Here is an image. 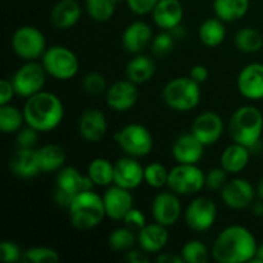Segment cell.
Instances as JSON below:
<instances>
[{
  "mask_svg": "<svg viewBox=\"0 0 263 263\" xmlns=\"http://www.w3.org/2000/svg\"><path fill=\"white\" fill-rule=\"evenodd\" d=\"M234 44L236 49L243 53H256L262 49L263 37L256 28L244 27L235 33Z\"/></svg>",
  "mask_w": 263,
  "mask_h": 263,
  "instance_id": "836d02e7",
  "label": "cell"
},
{
  "mask_svg": "<svg viewBox=\"0 0 263 263\" xmlns=\"http://www.w3.org/2000/svg\"><path fill=\"white\" fill-rule=\"evenodd\" d=\"M217 218V205L207 197H198L189 203L185 211V222L190 230L204 233L213 226Z\"/></svg>",
  "mask_w": 263,
  "mask_h": 263,
  "instance_id": "8fae6325",
  "label": "cell"
},
{
  "mask_svg": "<svg viewBox=\"0 0 263 263\" xmlns=\"http://www.w3.org/2000/svg\"><path fill=\"white\" fill-rule=\"evenodd\" d=\"M249 159H251V149L241 144L234 143L223 149L220 163L228 174H239L248 166Z\"/></svg>",
  "mask_w": 263,
  "mask_h": 263,
  "instance_id": "4316f807",
  "label": "cell"
},
{
  "mask_svg": "<svg viewBox=\"0 0 263 263\" xmlns=\"http://www.w3.org/2000/svg\"><path fill=\"white\" fill-rule=\"evenodd\" d=\"M82 89L90 95L99 97L107 92V81L99 72H89L82 80Z\"/></svg>",
  "mask_w": 263,
  "mask_h": 263,
  "instance_id": "60d3db41",
  "label": "cell"
},
{
  "mask_svg": "<svg viewBox=\"0 0 263 263\" xmlns=\"http://www.w3.org/2000/svg\"><path fill=\"white\" fill-rule=\"evenodd\" d=\"M81 12L76 0H59L51 9L50 21L58 30H68L79 23Z\"/></svg>",
  "mask_w": 263,
  "mask_h": 263,
  "instance_id": "484cf974",
  "label": "cell"
},
{
  "mask_svg": "<svg viewBox=\"0 0 263 263\" xmlns=\"http://www.w3.org/2000/svg\"><path fill=\"white\" fill-rule=\"evenodd\" d=\"M67 211L72 226L77 230H91L107 217L103 197L92 190L79 193Z\"/></svg>",
  "mask_w": 263,
  "mask_h": 263,
  "instance_id": "277c9868",
  "label": "cell"
},
{
  "mask_svg": "<svg viewBox=\"0 0 263 263\" xmlns=\"http://www.w3.org/2000/svg\"><path fill=\"white\" fill-rule=\"evenodd\" d=\"M117 3H121V2H126V0H116Z\"/></svg>",
  "mask_w": 263,
  "mask_h": 263,
  "instance_id": "11a10c76",
  "label": "cell"
},
{
  "mask_svg": "<svg viewBox=\"0 0 263 263\" xmlns=\"http://www.w3.org/2000/svg\"><path fill=\"white\" fill-rule=\"evenodd\" d=\"M136 241H138V235L127 226L115 229L108 236V246L116 252L130 251L131 248H134Z\"/></svg>",
  "mask_w": 263,
  "mask_h": 263,
  "instance_id": "e575fe53",
  "label": "cell"
},
{
  "mask_svg": "<svg viewBox=\"0 0 263 263\" xmlns=\"http://www.w3.org/2000/svg\"><path fill=\"white\" fill-rule=\"evenodd\" d=\"M228 182V172L222 167H215L205 175V186L210 190H221Z\"/></svg>",
  "mask_w": 263,
  "mask_h": 263,
  "instance_id": "7bdbcfd3",
  "label": "cell"
},
{
  "mask_svg": "<svg viewBox=\"0 0 263 263\" xmlns=\"http://www.w3.org/2000/svg\"><path fill=\"white\" fill-rule=\"evenodd\" d=\"M180 254L186 263H205L210 258L211 252L203 241L190 240L184 244Z\"/></svg>",
  "mask_w": 263,
  "mask_h": 263,
  "instance_id": "8d00e7d4",
  "label": "cell"
},
{
  "mask_svg": "<svg viewBox=\"0 0 263 263\" xmlns=\"http://www.w3.org/2000/svg\"><path fill=\"white\" fill-rule=\"evenodd\" d=\"M156 62L153 58L144 54H136L126 66V77L134 84H145L156 73Z\"/></svg>",
  "mask_w": 263,
  "mask_h": 263,
  "instance_id": "83f0119b",
  "label": "cell"
},
{
  "mask_svg": "<svg viewBox=\"0 0 263 263\" xmlns=\"http://www.w3.org/2000/svg\"><path fill=\"white\" fill-rule=\"evenodd\" d=\"M205 145L190 131L177 136L172 145V156L177 163L198 164L204 156Z\"/></svg>",
  "mask_w": 263,
  "mask_h": 263,
  "instance_id": "ac0fdd59",
  "label": "cell"
},
{
  "mask_svg": "<svg viewBox=\"0 0 263 263\" xmlns=\"http://www.w3.org/2000/svg\"><path fill=\"white\" fill-rule=\"evenodd\" d=\"M46 73L59 81L73 79L80 68V62L71 49L62 45H54L46 49L41 58Z\"/></svg>",
  "mask_w": 263,
  "mask_h": 263,
  "instance_id": "8992f818",
  "label": "cell"
},
{
  "mask_svg": "<svg viewBox=\"0 0 263 263\" xmlns=\"http://www.w3.org/2000/svg\"><path fill=\"white\" fill-rule=\"evenodd\" d=\"M181 202L174 192H162L152 202V215L156 222L170 228L179 221L181 216Z\"/></svg>",
  "mask_w": 263,
  "mask_h": 263,
  "instance_id": "4fadbf2b",
  "label": "cell"
},
{
  "mask_svg": "<svg viewBox=\"0 0 263 263\" xmlns=\"http://www.w3.org/2000/svg\"><path fill=\"white\" fill-rule=\"evenodd\" d=\"M148 252L144 249H134L131 248L130 251L126 252V259L130 263H148L149 257Z\"/></svg>",
  "mask_w": 263,
  "mask_h": 263,
  "instance_id": "681fc988",
  "label": "cell"
},
{
  "mask_svg": "<svg viewBox=\"0 0 263 263\" xmlns=\"http://www.w3.org/2000/svg\"><path fill=\"white\" fill-rule=\"evenodd\" d=\"M107 217L115 221H122L128 211L134 207V197L131 190L118 185H110L103 195Z\"/></svg>",
  "mask_w": 263,
  "mask_h": 263,
  "instance_id": "9a60e30c",
  "label": "cell"
},
{
  "mask_svg": "<svg viewBox=\"0 0 263 263\" xmlns=\"http://www.w3.org/2000/svg\"><path fill=\"white\" fill-rule=\"evenodd\" d=\"M225 125L220 115L216 112H204L198 116L192 125V133L204 144L213 145L222 136Z\"/></svg>",
  "mask_w": 263,
  "mask_h": 263,
  "instance_id": "2e32d148",
  "label": "cell"
},
{
  "mask_svg": "<svg viewBox=\"0 0 263 263\" xmlns=\"http://www.w3.org/2000/svg\"><path fill=\"white\" fill-rule=\"evenodd\" d=\"M159 0H126L131 12L138 15L152 14Z\"/></svg>",
  "mask_w": 263,
  "mask_h": 263,
  "instance_id": "bcb514c9",
  "label": "cell"
},
{
  "mask_svg": "<svg viewBox=\"0 0 263 263\" xmlns=\"http://www.w3.org/2000/svg\"><path fill=\"white\" fill-rule=\"evenodd\" d=\"M95 184L89 175H84L74 167H63L57 175V190L76 197L79 193L94 189Z\"/></svg>",
  "mask_w": 263,
  "mask_h": 263,
  "instance_id": "603a6c76",
  "label": "cell"
},
{
  "mask_svg": "<svg viewBox=\"0 0 263 263\" xmlns=\"http://www.w3.org/2000/svg\"><path fill=\"white\" fill-rule=\"evenodd\" d=\"M23 252L20 247L10 240H4L0 244V259L5 263H14L22 261Z\"/></svg>",
  "mask_w": 263,
  "mask_h": 263,
  "instance_id": "ee69618b",
  "label": "cell"
},
{
  "mask_svg": "<svg viewBox=\"0 0 263 263\" xmlns=\"http://www.w3.org/2000/svg\"><path fill=\"white\" fill-rule=\"evenodd\" d=\"M9 166L20 179H32L41 172L36 149L18 148L10 157Z\"/></svg>",
  "mask_w": 263,
  "mask_h": 263,
  "instance_id": "cb8c5ba5",
  "label": "cell"
},
{
  "mask_svg": "<svg viewBox=\"0 0 263 263\" xmlns=\"http://www.w3.org/2000/svg\"><path fill=\"white\" fill-rule=\"evenodd\" d=\"M87 175L97 186L115 184V164L105 158H95L87 167Z\"/></svg>",
  "mask_w": 263,
  "mask_h": 263,
  "instance_id": "1f68e13d",
  "label": "cell"
},
{
  "mask_svg": "<svg viewBox=\"0 0 263 263\" xmlns=\"http://www.w3.org/2000/svg\"><path fill=\"white\" fill-rule=\"evenodd\" d=\"M220 192L223 204L231 210H246L251 207L257 195L253 185L246 179L229 180Z\"/></svg>",
  "mask_w": 263,
  "mask_h": 263,
  "instance_id": "7c38bea8",
  "label": "cell"
},
{
  "mask_svg": "<svg viewBox=\"0 0 263 263\" xmlns=\"http://www.w3.org/2000/svg\"><path fill=\"white\" fill-rule=\"evenodd\" d=\"M257 244L253 233L240 225L223 229L213 241L211 256L218 263H246L256 257Z\"/></svg>",
  "mask_w": 263,
  "mask_h": 263,
  "instance_id": "6da1fadb",
  "label": "cell"
},
{
  "mask_svg": "<svg viewBox=\"0 0 263 263\" xmlns=\"http://www.w3.org/2000/svg\"><path fill=\"white\" fill-rule=\"evenodd\" d=\"M26 123L23 110L9 104L0 105V130L3 134H15Z\"/></svg>",
  "mask_w": 263,
  "mask_h": 263,
  "instance_id": "d6a6232c",
  "label": "cell"
},
{
  "mask_svg": "<svg viewBox=\"0 0 263 263\" xmlns=\"http://www.w3.org/2000/svg\"><path fill=\"white\" fill-rule=\"evenodd\" d=\"M122 221L123 223H125V226H127L128 229L134 230L135 233H139V231L146 225L145 215H144L139 208L135 207H133L128 211L127 215L125 216V218H123Z\"/></svg>",
  "mask_w": 263,
  "mask_h": 263,
  "instance_id": "f6af8a7d",
  "label": "cell"
},
{
  "mask_svg": "<svg viewBox=\"0 0 263 263\" xmlns=\"http://www.w3.org/2000/svg\"><path fill=\"white\" fill-rule=\"evenodd\" d=\"M239 92L249 100L263 99V63L247 64L236 79Z\"/></svg>",
  "mask_w": 263,
  "mask_h": 263,
  "instance_id": "e0dca14e",
  "label": "cell"
},
{
  "mask_svg": "<svg viewBox=\"0 0 263 263\" xmlns=\"http://www.w3.org/2000/svg\"><path fill=\"white\" fill-rule=\"evenodd\" d=\"M115 141L123 153L135 158L148 156L154 145L152 133L140 123H130L121 128L115 134Z\"/></svg>",
  "mask_w": 263,
  "mask_h": 263,
  "instance_id": "52a82bcc",
  "label": "cell"
},
{
  "mask_svg": "<svg viewBox=\"0 0 263 263\" xmlns=\"http://www.w3.org/2000/svg\"><path fill=\"white\" fill-rule=\"evenodd\" d=\"M139 99L136 84L130 80H120L110 85L105 92V102L110 109L116 112H127Z\"/></svg>",
  "mask_w": 263,
  "mask_h": 263,
  "instance_id": "5bb4252c",
  "label": "cell"
},
{
  "mask_svg": "<svg viewBox=\"0 0 263 263\" xmlns=\"http://www.w3.org/2000/svg\"><path fill=\"white\" fill-rule=\"evenodd\" d=\"M46 73L43 63L36 61H28L17 69L12 80L15 89V94L22 98H30L37 92L43 91L46 82Z\"/></svg>",
  "mask_w": 263,
  "mask_h": 263,
  "instance_id": "30bf717a",
  "label": "cell"
},
{
  "mask_svg": "<svg viewBox=\"0 0 263 263\" xmlns=\"http://www.w3.org/2000/svg\"><path fill=\"white\" fill-rule=\"evenodd\" d=\"M144 182V167L135 157H123L115 163V184L134 190Z\"/></svg>",
  "mask_w": 263,
  "mask_h": 263,
  "instance_id": "ffe728a7",
  "label": "cell"
},
{
  "mask_svg": "<svg viewBox=\"0 0 263 263\" xmlns=\"http://www.w3.org/2000/svg\"><path fill=\"white\" fill-rule=\"evenodd\" d=\"M108 122L105 115L98 108L84 110L79 120V133L87 143H98L105 136Z\"/></svg>",
  "mask_w": 263,
  "mask_h": 263,
  "instance_id": "d6986e66",
  "label": "cell"
},
{
  "mask_svg": "<svg viewBox=\"0 0 263 263\" xmlns=\"http://www.w3.org/2000/svg\"><path fill=\"white\" fill-rule=\"evenodd\" d=\"M116 0H85L87 14L97 22H107L116 12Z\"/></svg>",
  "mask_w": 263,
  "mask_h": 263,
  "instance_id": "d590c367",
  "label": "cell"
},
{
  "mask_svg": "<svg viewBox=\"0 0 263 263\" xmlns=\"http://www.w3.org/2000/svg\"><path fill=\"white\" fill-rule=\"evenodd\" d=\"M263 263V243L259 244L258 248H257V253H256V257H254L253 259H252L251 263Z\"/></svg>",
  "mask_w": 263,
  "mask_h": 263,
  "instance_id": "f5cc1de1",
  "label": "cell"
},
{
  "mask_svg": "<svg viewBox=\"0 0 263 263\" xmlns=\"http://www.w3.org/2000/svg\"><path fill=\"white\" fill-rule=\"evenodd\" d=\"M39 134L40 133L36 128L31 127L28 125L21 127L15 133V144H17V148L35 149L39 140Z\"/></svg>",
  "mask_w": 263,
  "mask_h": 263,
  "instance_id": "b9f144b4",
  "label": "cell"
},
{
  "mask_svg": "<svg viewBox=\"0 0 263 263\" xmlns=\"http://www.w3.org/2000/svg\"><path fill=\"white\" fill-rule=\"evenodd\" d=\"M167 186L177 195H193L205 186V175L197 164L177 163L168 172Z\"/></svg>",
  "mask_w": 263,
  "mask_h": 263,
  "instance_id": "ba28073f",
  "label": "cell"
},
{
  "mask_svg": "<svg viewBox=\"0 0 263 263\" xmlns=\"http://www.w3.org/2000/svg\"><path fill=\"white\" fill-rule=\"evenodd\" d=\"M168 170L158 162L149 163L144 167V181L153 189H162L168 182Z\"/></svg>",
  "mask_w": 263,
  "mask_h": 263,
  "instance_id": "74e56055",
  "label": "cell"
},
{
  "mask_svg": "<svg viewBox=\"0 0 263 263\" xmlns=\"http://www.w3.org/2000/svg\"><path fill=\"white\" fill-rule=\"evenodd\" d=\"M200 85L190 76L176 77L166 84L162 90V99L166 105L176 112H189L200 102Z\"/></svg>",
  "mask_w": 263,
  "mask_h": 263,
  "instance_id": "5b68a950",
  "label": "cell"
},
{
  "mask_svg": "<svg viewBox=\"0 0 263 263\" xmlns=\"http://www.w3.org/2000/svg\"><path fill=\"white\" fill-rule=\"evenodd\" d=\"M15 94V89L12 84V80L3 79L0 81V105L9 104Z\"/></svg>",
  "mask_w": 263,
  "mask_h": 263,
  "instance_id": "7dc6e473",
  "label": "cell"
},
{
  "mask_svg": "<svg viewBox=\"0 0 263 263\" xmlns=\"http://www.w3.org/2000/svg\"><path fill=\"white\" fill-rule=\"evenodd\" d=\"M226 37L225 22L220 18H208L200 25L199 27V39L203 45L216 48L221 45Z\"/></svg>",
  "mask_w": 263,
  "mask_h": 263,
  "instance_id": "4dcf8cb0",
  "label": "cell"
},
{
  "mask_svg": "<svg viewBox=\"0 0 263 263\" xmlns=\"http://www.w3.org/2000/svg\"><path fill=\"white\" fill-rule=\"evenodd\" d=\"M157 262L158 263H184V258L181 254L175 253H161L157 257Z\"/></svg>",
  "mask_w": 263,
  "mask_h": 263,
  "instance_id": "f907efd6",
  "label": "cell"
},
{
  "mask_svg": "<svg viewBox=\"0 0 263 263\" xmlns=\"http://www.w3.org/2000/svg\"><path fill=\"white\" fill-rule=\"evenodd\" d=\"M168 231L166 226L158 222L146 223L138 233V243L148 253H159L168 243Z\"/></svg>",
  "mask_w": 263,
  "mask_h": 263,
  "instance_id": "d4e9b609",
  "label": "cell"
},
{
  "mask_svg": "<svg viewBox=\"0 0 263 263\" xmlns=\"http://www.w3.org/2000/svg\"><path fill=\"white\" fill-rule=\"evenodd\" d=\"M26 125L36 128L39 133H50L62 123L64 107L55 94L40 91L26 99L23 105Z\"/></svg>",
  "mask_w": 263,
  "mask_h": 263,
  "instance_id": "7a4b0ae2",
  "label": "cell"
},
{
  "mask_svg": "<svg viewBox=\"0 0 263 263\" xmlns=\"http://www.w3.org/2000/svg\"><path fill=\"white\" fill-rule=\"evenodd\" d=\"M12 48L23 61H37L46 51L45 35L33 26H22L12 36Z\"/></svg>",
  "mask_w": 263,
  "mask_h": 263,
  "instance_id": "9c48e42d",
  "label": "cell"
},
{
  "mask_svg": "<svg viewBox=\"0 0 263 263\" xmlns=\"http://www.w3.org/2000/svg\"><path fill=\"white\" fill-rule=\"evenodd\" d=\"M152 18L161 30L171 31L182 23L184 7L180 0H159L152 12Z\"/></svg>",
  "mask_w": 263,
  "mask_h": 263,
  "instance_id": "7402d4cb",
  "label": "cell"
},
{
  "mask_svg": "<svg viewBox=\"0 0 263 263\" xmlns=\"http://www.w3.org/2000/svg\"><path fill=\"white\" fill-rule=\"evenodd\" d=\"M252 213H253V216H256V217H262L263 216V200L259 199L258 202H253L252 203Z\"/></svg>",
  "mask_w": 263,
  "mask_h": 263,
  "instance_id": "816d5d0a",
  "label": "cell"
},
{
  "mask_svg": "<svg viewBox=\"0 0 263 263\" xmlns=\"http://www.w3.org/2000/svg\"><path fill=\"white\" fill-rule=\"evenodd\" d=\"M36 153H37L41 172H45V174L59 171L63 168L66 163V152L57 144L43 145L41 148L36 149Z\"/></svg>",
  "mask_w": 263,
  "mask_h": 263,
  "instance_id": "f1b7e54d",
  "label": "cell"
},
{
  "mask_svg": "<svg viewBox=\"0 0 263 263\" xmlns=\"http://www.w3.org/2000/svg\"><path fill=\"white\" fill-rule=\"evenodd\" d=\"M256 193H257V197H258L259 199L263 200V177L258 181V185H257Z\"/></svg>",
  "mask_w": 263,
  "mask_h": 263,
  "instance_id": "db71d44e",
  "label": "cell"
},
{
  "mask_svg": "<svg viewBox=\"0 0 263 263\" xmlns=\"http://www.w3.org/2000/svg\"><path fill=\"white\" fill-rule=\"evenodd\" d=\"M153 40V30L148 23L135 21L125 28L122 33V45L131 54H140Z\"/></svg>",
  "mask_w": 263,
  "mask_h": 263,
  "instance_id": "44dd1931",
  "label": "cell"
},
{
  "mask_svg": "<svg viewBox=\"0 0 263 263\" xmlns=\"http://www.w3.org/2000/svg\"><path fill=\"white\" fill-rule=\"evenodd\" d=\"M249 10V0H213V12L223 22L241 20Z\"/></svg>",
  "mask_w": 263,
  "mask_h": 263,
  "instance_id": "f546056e",
  "label": "cell"
},
{
  "mask_svg": "<svg viewBox=\"0 0 263 263\" xmlns=\"http://www.w3.org/2000/svg\"><path fill=\"white\" fill-rule=\"evenodd\" d=\"M263 115L254 105H241L233 113L229 122V134L234 143L241 144L252 151L261 141Z\"/></svg>",
  "mask_w": 263,
  "mask_h": 263,
  "instance_id": "3957f363",
  "label": "cell"
},
{
  "mask_svg": "<svg viewBox=\"0 0 263 263\" xmlns=\"http://www.w3.org/2000/svg\"><path fill=\"white\" fill-rule=\"evenodd\" d=\"M189 76L192 77L195 82L202 85L203 82H205L208 80L210 72H208L207 67L203 66V64H195V66H193L192 69H190Z\"/></svg>",
  "mask_w": 263,
  "mask_h": 263,
  "instance_id": "c3c4849f",
  "label": "cell"
},
{
  "mask_svg": "<svg viewBox=\"0 0 263 263\" xmlns=\"http://www.w3.org/2000/svg\"><path fill=\"white\" fill-rule=\"evenodd\" d=\"M59 259L58 252L46 247H32L22 254V262L27 263H57Z\"/></svg>",
  "mask_w": 263,
  "mask_h": 263,
  "instance_id": "f35d334b",
  "label": "cell"
},
{
  "mask_svg": "<svg viewBox=\"0 0 263 263\" xmlns=\"http://www.w3.org/2000/svg\"><path fill=\"white\" fill-rule=\"evenodd\" d=\"M175 43H176L175 36L172 35L170 31L162 30V32H159L158 35L154 36L153 40H152V53H153L157 58H166V57L170 55L171 51L174 50Z\"/></svg>",
  "mask_w": 263,
  "mask_h": 263,
  "instance_id": "ab89813d",
  "label": "cell"
}]
</instances>
